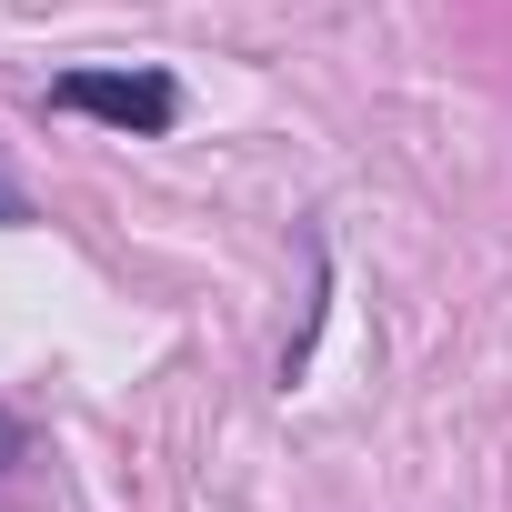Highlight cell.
<instances>
[{"instance_id": "cell-1", "label": "cell", "mask_w": 512, "mask_h": 512, "mask_svg": "<svg viewBox=\"0 0 512 512\" xmlns=\"http://www.w3.org/2000/svg\"><path fill=\"white\" fill-rule=\"evenodd\" d=\"M51 101L81 121H111V131H171V111H181V91L161 71H71Z\"/></svg>"}, {"instance_id": "cell-2", "label": "cell", "mask_w": 512, "mask_h": 512, "mask_svg": "<svg viewBox=\"0 0 512 512\" xmlns=\"http://www.w3.org/2000/svg\"><path fill=\"white\" fill-rule=\"evenodd\" d=\"M0 221H21V191H11V181H0Z\"/></svg>"}]
</instances>
